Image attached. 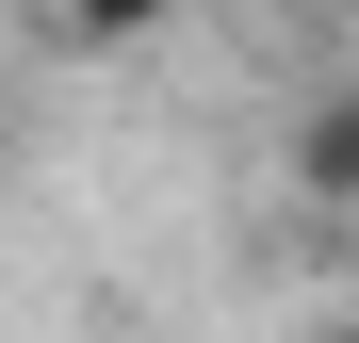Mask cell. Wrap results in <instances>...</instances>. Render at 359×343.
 I'll use <instances>...</instances> for the list:
<instances>
[{"instance_id":"1","label":"cell","mask_w":359,"mask_h":343,"mask_svg":"<svg viewBox=\"0 0 359 343\" xmlns=\"http://www.w3.org/2000/svg\"><path fill=\"white\" fill-rule=\"evenodd\" d=\"M294 196H311V213H359V82L294 114Z\"/></svg>"},{"instance_id":"2","label":"cell","mask_w":359,"mask_h":343,"mask_svg":"<svg viewBox=\"0 0 359 343\" xmlns=\"http://www.w3.org/2000/svg\"><path fill=\"white\" fill-rule=\"evenodd\" d=\"M180 17V0H49V33H66V49H147Z\"/></svg>"},{"instance_id":"3","label":"cell","mask_w":359,"mask_h":343,"mask_svg":"<svg viewBox=\"0 0 359 343\" xmlns=\"http://www.w3.org/2000/svg\"><path fill=\"white\" fill-rule=\"evenodd\" d=\"M311 343H359V311H343V327H311Z\"/></svg>"}]
</instances>
